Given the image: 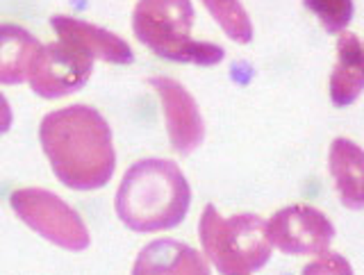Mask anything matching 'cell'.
<instances>
[{
	"instance_id": "cell-1",
	"label": "cell",
	"mask_w": 364,
	"mask_h": 275,
	"mask_svg": "<svg viewBox=\"0 0 364 275\" xmlns=\"http://www.w3.org/2000/svg\"><path fill=\"white\" fill-rule=\"evenodd\" d=\"M39 141L55 178L75 191L105 187L117 168L112 130L102 114L87 105H71L46 114Z\"/></svg>"
},
{
	"instance_id": "cell-2",
	"label": "cell",
	"mask_w": 364,
	"mask_h": 275,
	"mask_svg": "<svg viewBox=\"0 0 364 275\" xmlns=\"http://www.w3.org/2000/svg\"><path fill=\"white\" fill-rule=\"evenodd\" d=\"M191 187L171 159H141L132 164L117 191V214L134 232L178 227L189 212Z\"/></svg>"
},
{
	"instance_id": "cell-3",
	"label": "cell",
	"mask_w": 364,
	"mask_h": 275,
	"mask_svg": "<svg viewBox=\"0 0 364 275\" xmlns=\"http://www.w3.org/2000/svg\"><path fill=\"white\" fill-rule=\"evenodd\" d=\"M191 0H139L132 11L134 37L155 55L180 64H219L225 50L216 43L191 39Z\"/></svg>"
},
{
	"instance_id": "cell-4",
	"label": "cell",
	"mask_w": 364,
	"mask_h": 275,
	"mask_svg": "<svg viewBox=\"0 0 364 275\" xmlns=\"http://www.w3.org/2000/svg\"><path fill=\"white\" fill-rule=\"evenodd\" d=\"M198 237L208 259L223 275L255 273L271 257L267 221L255 214H235L230 219L208 205L200 214Z\"/></svg>"
},
{
	"instance_id": "cell-5",
	"label": "cell",
	"mask_w": 364,
	"mask_h": 275,
	"mask_svg": "<svg viewBox=\"0 0 364 275\" xmlns=\"http://www.w3.org/2000/svg\"><path fill=\"white\" fill-rule=\"evenodd\" d=\"M9 205L18 219L34 232L64 250H85L91 242L80 214L60 196L46 189H16Z\"/></svg>"
},
{
	"instance_id": "cell-6",
	"label": "cell",
	"mask_w": 364,
	"mask_h": 275,
	"mask_svg": "<svg viewBox=\"0 0 364 275\" xmlns=\"http://www.w3.org/2000/svg\"><path fill=\"white\" fill-rule=\"evenodd\" d=\"M94 71V60L64 41L41 45L30 66V87L41 98H62L80 91Z\"/></svg>"
},
{
	"instance_id": "cell-7",
	"label": "cell",
	"mask_w": 364,
	"mask_h": 275,
	"mask_svg": "<svg viewBox=\"0 0 364 275\" xmlns=\"http://www.w3.org/2000/svg\"><path fill=\"white\" fill-rule=\"evenodd\" d=\"M271 246L287 255H323L335 237L330 219L310 205H291L267 221Z\"/></svg>"
},
{
	"instance_id": "cell-8",
	"label": "cell",
	"mask_w": 364,
	"mask_h": 275,
	"mask_svg": "<svg viewBox=\"0 0 364 275\" xmlns=\"http://www.w3.org/2000/svg\"><path fill=\"white\" fill-rule=\"evenodd\" d=\"M162 100L166 130L171 136V146L180 155H191L205 139V123L196 100L180 82L171 77H153L148 80Z\"/></svg>"
},
{
	"instance_id": "cell-9",
	"label": "cell",
	"mask_w": 364,
	"mask_h": 275,
	"mask_svg": "<svg viewBox=\"0 0 364 275\" xmlns=\"http://www.w3.org/2000/svg\"><path fill=\"white\" fill-rule=\"evenodd\" d=\"M50 26L57 32L60 41L82 50L91 60H102L109 64H132L134 53L119 34H114L105 28L91 26L87 21L73 16H53Z\"/></svg>"
},
{
	"instance_id": "cell-10",
	"label": "cell",
	"mask_w": 364,
	"mask_h": 275,
	"mask_svg": "<svg viewBox=\"0 0 364 275\" xmlns=\"http://www.w3.org/2000/svg\"><path fill=\"white\" fill-rule=\"evenodd\" d=\"M330 176L346 210H364V151L348 139H335L328 155Z\"/></svg>"
},
{
	"instance_id": "cell-11",
	"label": "cell",
	"mask_w": 364,
	"mask_h": 275,
	"mask_svg": "<svg viewBox=\"0 0 364 275\" xmlns=\"http://www.w3.org/2000/svg\"><path fill=\"white\" fill-rule=\"evenodd\" d=\"M364 91V48L355 34L344 32L337 41V64L330 75V98L337 107L353 105Z\"/></svg>"
},
{
	"instance_id": "cell-12",
	"label": "cell",
	"mask_w": 364,
	"mask_h": 275,
	"mask_svg": "<svg viewBox=\"0 0 364 275\" xmlns=\"http://www.w3.org/2000/svg\"><path fill=\"white\" fill-rule=\"evenodd\" d=\"M134 275L146 273H210V266L193 248L173 242V239H157V242L148 244L136 264L132 266Z\"/></svg>"
},
{
	"instance_id": "cell-13",
	"label": "cell",
	"mask_w": 364,
	"mask_h": 275,
	"mask_svg": "<svg viewBox=\"0 0 364 275\" xmlns=\"http://www.w3.org/2000/svg\"><path fill=\"white\" fill-rule=\"evenodd\" d=\"M41 43L14 23H0V85H21L28 77Z\"/></svg>"
},
{
	"instance_id": "cell-14",
	"label": "cell",
	"mask_w": 364,
	"mask_h": 275,
	"mask_svg": "<svg viewBox=\"0 0 364 275\" xmlns=\"http://www.w3.org/2000/svg\"><path fill=\"white\" fill-rule=\"evenodd\" d=\"M208 7L212 18L223 28V32L237 43L253 41V23H250L242 0H200Z\"/></svg>"
},
{
	"instance_id": "cell-15",
	"label": "cell",
	"mask_w": 364,
	"mask_h": 275,
	"mask_svg": "<svg viewBox=\"0 0 364 275\" xmlns=\"http://www.w3.org/2000/svg\"><path fill=\"white\" fill-rule=\"evenodd\" d=\"M303 5L316 14L328 34L344 32L353 18V0H303Z\"/></svg>"
},
{
	"instance_id": "cell-16",
	"label": "cell",
	"mask_w": 364,
	"mask_h": 275,
	"mask_svg": "<svg viewBox=\"0 0 364 275\" xmlns=\"http://www.w3.org/2000/svg\"><path fill=\"white\" fill-rule=\"evenodd\" d=\"M11 121H14V114H11L7 98L0 94V134H5L11 128Z\"/></svg>"
}]
</instances>
